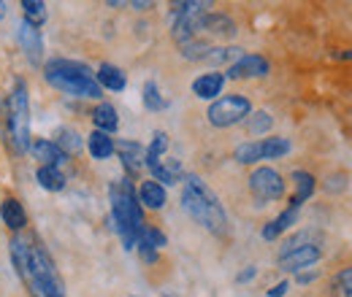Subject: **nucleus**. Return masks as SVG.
Masks as SVG:
<instances>
[{
	"label": "nucleus",
	"instance_id": "26",
	"mask_svg": "<svg viewBox=\"0 0 352 297\" xmlns=\"http://www.w3.org/2000/svg\"><path fill=\"white\" fill-rule=\"evenodd\" d=\"M241 57H244L241 49H236V46H220V49H209L206 62H212V65H220V62H239Z\"/></svg>",
	"mask_w": 352,
	"mask_h": 297
},
{
	"label": "nucleus",
	"instance_id": "9",
	"mask_svg": "<svg viewBox=\"0 0 352 297\" xmlns=\"http://www.w3.org/2000/svg\"><path fill=\"white\" fill-rule=\"evenodd\" d=\"M268 76V62L258 54H244L239 62L228 68V79H261Z\"/></svg>",
	"mask_w": 352,
	"mask_h": 297
},
{
	"label": "nucleus",
	"instance_id": "16",
	"mask_svg": "<svg viewBox=\"0 0 352 297\" xmlns=\"http://www.w3.org/2000/svg\"><path fill=\"white\" fill-rule=\"evenodd\" d=\"M95 82H98L100 86H106V89H111V92H122V89H125V84H128L125 73H122L120 68L109 65V62H103V65L98 68V76H95Z\"/></svg>",
	"mask_w": 352,
	"mask_h": 297
},
{
	"label": "nucleus",
	"instance_id": "6",
	"mask_svg": "<svg viewBox=\"0 0 352 297\" xmlns=\"http://www.w3.org/2000/svg\"><path fill=\"white\" fill-rule=\"evenodd\" d=\"M320 257H322L320 243H314L309 233H301V235H293L290 241H285V246L279 252V268L285 273H301L304 268L314 265Z\"/></svg>",
	"mask_w": 352,
	"mask_h": 297
},
{
	"label": "nucleus",
	"instance_id": "22",
	"mask_svg": "<svg viewBox=\"0 0 352 297\" xmlns=\"http://www.w3.org/2000/svg\"><path fill=\"white\" fill-rule=\"evenodd\" d=\"M293 181H296V189H298V195L290 200V206H296V209H301V203L311 198V192H314V176L307 173V170H296L293 173Z\"/></svg>",
	"mask_w": 352,
	"mask_h": 297
},
{
	"label": "nucleus",
	"instance_id": "15",
	"mask_svg": "<svg viewBox=\"0 0 352 297\" xmlns=\"http://www.w3.org/2000/svg\"><path fill=\"white\" fill-rule=\"evenodd\" d=\"M296 222H298V209H296V206H290L287 211H282L279 216H276V219H274V222H268V224H265V227H263V238H265V241H274V238H279V235H282L287 227H293Z\"/></svg>",
	"mask_w": 352,
	"mask_h": 297
},
{
	"label": "nucleus",
	"instance_id": "37",
	"mask_svg": "<svg viewBox=\"0 0 352 297\" xmlns=\"http://www.w3.org/2000/svg\"><path fill=\"white\" fill-rule=\"evenodd\" d=\"M255 273H258L255 268H247V270L239 273V281H250V278H255Z\"/></svg>",
	"mask_w": 352,
	"mask_h": 297
},
{
	"label": "nucleus",
	"instance_id": "31",
	"mask_svg": "<svg viewBox=\"0 0 352 297\" xmlns=\"http://www.w3.org/2000/svg\"><path fill=\"white\" fill-rule=\"evenodd\" d=\"M333 292L336 297H352V268H342L333 276Z\"/></svg>",
	"mask_w": 352,
	"mask_h": 297
},
{
	"label": "nucleus",
	"instance_id": "17",
	"mask_svg": "<svg viewBox=\"0 0 352 297\" xmlns=\"http://www.w3.org/2000/svg\"><path fill=\"white\" fill-rule=\"evenodd\" d=\"M92 125L95 130H100V132H114L117 125H120V119H117V108L111 106V103H100L95 111H92Z\"/></svg>",
	"mask_w": 352,
	"mask_h": 297
},
{
	"label": "nucleus",
	"instance_id": "7",
	"mask_svg": "<svg viewBox=\"0 0 352 297\" xmlns=\"http://www.w3.org/2000/svg\"><path fill=\"white\" fill-rule=\"evenodd\" d=\"M250 114H252V103L244 95H225L212 103L206 117L214 128H233V125L244 122Z\"/></svg>",
	"mask_w": 352,
	"mask_h": 297
},
{
	"label": "nucleus",
	"instance_id": "13",
	"mask_svg": "<svg viewBox=\"0 0 352 297\" xmlns=\"http://www.w3.org/2000/svg\"><path fill=\"white\" fill-rule=\"evenodd\" d=\"M114 152H120L122 165L131 170V173L141 170L144 157H146V149H141V143H133V141H120V143H114Z\"/></svg>",
	"mask_w": 352,
	"mask_h": 297
},
{
	"label": "nucleus",
	"instance_id": "39",
	"mask_svg": "<svg viewBox=\"0 0 352 297\" xmlns=\"http://www.w3.org/2000/svg\"><path fill=\"white\" fill-rule=\"evenodd\" d=\"M6 8H8V5H6V3L0 0V16H6Z\"/></svg>",
	"mask_w": 352,
	"mask_h": 297
},
{
	"label": "nucleus",
	"instance_id": "8",
	"mask_svg": "<svg viewBox=\"0 0 352 297\" xmlns=\"http://www.w3.org/2000/svg\"><path fill=\"white\" fill-rule=\"evenodd\" d=\"M250 189L258 200H279L285 195V181L274 168H258L250 176Z\"/></svg>",
	"mask_w": 352,
	"mask_h": 297
},
{
	"label": "nucleus",
	"instance_id": "11",
	"mask_svg": "<svg viewBox=\"0 0 352 297\" xmlns=\"http://www.w3.org/2000/svg\"><path fill=\"white\" fill-rule=\"evenodd\" d=\"M30 152H33L36 160H41L44 165H52V168H60V165L68 160V154H65L54 141H46V138L33 141V143H30Z\"/></svg>",
	"mask_w": 352,
	"mask_h": 297
},
{
	"label": "nucleus",
	"instance_id": "34",
	"mask_svg": "<svg viewBox=\"0 0 352 297\" xmlns=\"http://www.w3.org/2000/svg\"><path fill=\"white\" fill-rule=\"evenodd\" d=\"M141 241L146 243V246H152L155 252L157 249H163L168 241H166V235L160 233V230H155V227H144V233H141Z\"/></svg>",
	"mask_w": 352,
	"mask_h": 297
},
{
	"label": "nucleus",
	"instance_id": "28",
	"mask_svg": "<svg viewBox=\"0 0 352 297\" xmlns=\"http://www.w3.org/2000/svg\"><path fill=\"white\" fill-rule=\"evenodd\" d=\"M22 8H25V16H28L25 22H30L33 27L46 22V3H41V0H22Z\"/></svg>",
	"mask_w": 352,
	"mask_h": 297
},
{
	"label": "nucleus",
	"instance_id": "21",
	"mask_svg": "<svg viewBox=\"0 0 352 297\" xmlns=\"http://www.w3.org/2000/svg\"><path fill=\"white\" fill-rule=\"evenodd\" d=\"M87 149L95 160H109V157L114 154V141H111L106 132L95 130V132L87 138Z\"/></svg>",
	"mask_w": 352,
	"mask_h": 297
},
{
	"label": "nucleus",
	"instance_id": "29",
	"mask_svg": "<svg viewBox=\"0 0 352 297\" xmlns=\"http://www.w3.org/2000/svg\"><path fill=\"white\" fill-rule=\"evenodd\" d=\"M65 154H76L79 149H82V138L74 132V130H68V128H63L60 132H57V141H54Z\"/></svg>",
	"mask_w": 352,
	"mask_h": 297
},
{
	"label": "nucleus",
	"instance_id": "38",
	"mask_svg": "<svg viewBox=\"0 0 352 297\" xmlns=\"http://www.w3.org/2000/svg\"><path fill=\"white\" fill-rule=\"evenodd\" d=\"M311 278H314V273H304V276H298V281H301V284H309Z\"/></svg>",
	"mask_w": 352,
	"mask_h": 297
},
{
	"label": "nucleus",
	"instance_id": "36",
	"mask_svg": "<svg viewBox=\"0 0 352 297\" xmlns=\"http://www.w3.org/2000/svg\"><path fill=\"white\" fill-rule=\"evenodd\" d=\"M285 292H287V281H282L274 289H268V297H285Z\"/></svg>",
	"mask_w": 352,
	"mask_h": 297
},
{
	"label": "nucleus",
	"instance_id": "19",
	"mask_svg": "<svg viewBox=\"0 0 352 297\" xmlns=\"http://www.w3.org/2000/svg\"><path fill=\"white\" fill-rule=\"evenodd\" d=\"M166 152H168V135L163 132V130H157L155 135H152V143H149V149H146V157H144V165L152 170L157 163H163L166 160Z\"/></svg>",
	"mask_w": 352,
	"mask_h": 297
},
{
	"label": "nucleus",
	"instance_id": "27",
	"mask_svg": "<svg viewBox=\"0 0 352 297\" xmlns=\"http://www.w3.org/2000/svg\"><path fill=\"white\" fill-rule=\"evenodd\" d=\"M236 160L241 165H255L258 160H263V152H261V141H250V143H241L236 149Z\"/></svg>",
	"mask_w": 352,
	"mask_h": 297
},
{
	"label": "nucleus",
	"instance_id": "12",
	"mask_svg": "<svg viewBox=\"0 0 352 297\" xmlns=\"http://www.w3.org/2000/svg\"><path fill=\"white\" fill-rule=\"evenodd\" d=\"M222 86H225V76L214 71V73H204V76H198V79L192 82V92H195L201 100H214V97L222 92Z\"/></svg>",
	"mask_w": 352,
	"mask_h": 297
},
{
	"label": "nucleus",
	"instance_id": "2",
	"mask_svg": "<svg viewBox=\"0 0 352 297\" xmlns=\"http://www.w3.org/2000/svg\"><path fill=\"white\" fill-rule=\"evenodd\" d=\"M182 209L190 213L201 227H206L209 233H225L228 230V216L225 209L217 200V195L209 189L206 181H201L198 176H184L182 178Z\"/></svg>",
	"mask_w": 352,
	"mask_h": 297
},
{
	"label": "nucleus",
	"instance_id": "35",
	"mask_svg": "<svg viewBox=\"0 0 352 297\" xmlns=\"http://www.w3.org/2000/svg\"><path fill=\"white\" fill-rule=\"evenodd\" d=\"M135 249L141 252V259H144V262H155V259H157V252H155L152 246H146L144 241H138V246H135Z\"/></svg>",
	"mask_w": 352,
	"mask_h": 297
},
{
	"label": "nucleus",
	"instance_id": "33",
	"mask_svg": "<svg viewBox=\"0 0 352 297\" xmlns=\"http://www.w3.org/2000/svg\"><path fill=\"white\" fill-rule=\"evenodd\" d=\"M209 43H204V41H187V43H182V54L187 57V60H206V54H209Z\"/></svg>",
	"mask_w": 352,
	"mask_h": 297
},
{
	"label": "nucleus",
	"instance_id": "14",
	"mask_svg": "<svg viewBox=\"0 0 352 297\" xmlns=\"http://www.w3.org/2000/svg\"><path fill=\"white\" fill-rule=\"evenodd\" d=\"M138 203L146 206V209H152V211L163 209V206H166V189H163V184H157V181H144L141 189H138Z\"/></svg>",
	"mask_w": 352,
	"mask_h": 297
},
{
	"label": "nucleus",
	"instance_id": "30",
	"mask_svg": "<svg viewBox=\"0 0 352 297\" xmlns=\"http://www.w3.org/2000/svg\"><path fill=\"white\" fill-rule=\"evenodd\" d=\"M274 125V119H271V114L268 111H258V114H250V119H247V132L250 135H263L268 132Z\"/></svg>",
	"mask_w": 352,
	"mask_h": 297
},
{
	"label": "nucleus",
	"instance_id": "10",
	"mask_svg": "<svg viewBox=\"0 0 352 297\" xmlns=\"http://www.w3.org/2000/svg\"><path fill=\"white\" fill-rule=\"evenodd\" d=\"M16 38H19V43H22V49H25V54H28V60H30V62H41L44 41H41L38 27H33L30 22H19Z\"/></svg>",
	"mask_w": 352,
	"mask_h": 297
},
{
	"label": "nucleus",
	"instance_id": "24",
	"mask_svg": "<svg viewBox=\"0 0 352 297\" xmlns=\"http://www.w3.org/2000/svg\"><path fill=\"white\" fill-rule=\"evenodd\" d=\"M38 184L49 189V192H60L65 187V176L60 168H52V165H41L38 168Z\"/></svg>",
	"mask_w": 352,
	"mask_h": 297
},
{
	"label": "nucleus",
	"instance_id": "25",
	"mask_svg": "<svg viewBox=\"0 0 352 297\" xmlns=\"http://www.w3.org/2000/svg\"><path fill=\"white\" fill-rule=\"evenodd\" d=\"M261 152H263V160H279L290 152V141L287 138H263L261 141Z\"/></svg>",
	"mask_w": 352,
	"mask_h": 297
},
{
	"label": "nucleus",
	"instance_id": "1",
	"mask_svg": "<svg viewBox=\"0 0 352 297\" xmlns=\"http://www.w3.org/2000/svg\"><path fill=\"white\" fill-rule=\"evenodd\" d=\"M8 254L16 265V273L30 287L33 297H63V284L54 270L52 257L41 246L28 243L25 238H14L8 246Z\"/></svg>",
	"mask_w": 352,
	"mask_h": 297
},
{
	"label": "nucleus",
	"instance_id": "20",
	"mask_svg": "<svg viewBox=\"0 0 352 297\" xmlns=\"http://www.w3.org/2000/svg\"><path fill=\"white\" fill-rule=\"evenodd\" d=\"M152 176H155V181L160 184H179L182 178H184V170H182V163L179 160H163V163H157L155 168H152Z\"/></svg>",
	"mask_w": 352,
	"mask_h": 297
},
{
	"label": "nucleus",
	"instance_id": "18",
	"mask_svg": "<svg viewBox=\"0 0 352 297\" xmlns=\"http://www.w3.org/2000/svg\"><path fill=\"white\" fill-rule=\"evenodd\" d=\"M0 213H3V222H6L11 230H22V227L28 224V213L22 209V203L14 200V198H8V200L0 203Z\"/></svg>",
	"mask_w": 352,
	"mask_h": 297
},
{
	"label": "nucleus",
	"instance_id": "32",
	"mask_svg": "<svg viewBox=\"0 0 352 297\" xmlns=\"http://www.w3.org/2000/svg\"><path fill=\"white\" fill-rule=\"evenodd\" d=\"M144 106H146L149 111H163V108H166V100L160 97L155 82H146V84H144Z\"/></svg>",
	"mask_w": 352,
	"mask_h": 297
},
{
	"label": "nucleus",
	"instance_id": "5",
	"mask_svg": "<svg viewBox=\"0 0 352 297\" xmlns=\"http://www.w3.org/2000/svg\"><path fill=\"white\" fill-rule=\"evenodd\" d=\"M8 143L16 154L30 152V106H28V86L16 82L8 97Z\"/></svg>",
	"mask_w": 352,
	"mask_h": 297
},
{
	"label": "nucleus",
	"instance_id": "3",
	"mask_svg": "<svg viewBox=\"0 0 352 297\" xmlns=\"http://www.w3.org/2000/svg\"><path fill=\"white\" fill-rule=\"evenodd\" d=\"M109 195H111V222H114V230L120 233L125 249H135L138 241H141V233H144V211H141L138 195H135V189H133V184L128 178L114 181Z\"/></svg>",
	"mask_w": 352,
	"mask_h": 297
},
{
	"label": "nucleus",
	"instance_id": "23",
	"mask_svg": "<svg viewBox=\"0 0 352 297\" xmlns=\"http://www.w3.org/2000/svg\"><path fill=\"white\" fill-rule=\"evenodd\" d=\"M201 30H209V33H217V36H233L236 25L228 16H222V14H204Z\"/></svg>",
	"mask_w": 352,
	"mask_h": 297
},
{
	"label": "nucleus",
	"instance_id": "4",
	"mask_svg": "<svg viewBox=\"0 0 352 297\" xmlns=\"http://www.w3.org/2000/svg\"><path fill=\"white\" fill-rule=\"evenodd\" d=\"M44 79L54 89L76 97H100V84L95 82V73L89 71L85 62L74 60H52L46 62Z\"/></svg>",
	"mask_w": 352,
	"mask_h": 297
}]
</instances>
